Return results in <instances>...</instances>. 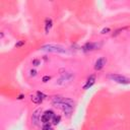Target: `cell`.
<instances>
[{
    "label": "cell",
    "instance_id": "obj_11",
    "mask_svg": "<svg viewBox=\"0 0 130 130\" xmlns=\"http://www.w3.org/2000/svg\"><path fill=\"white\" fill-rule=\"evenodd\" d=\"M53 27V21H52V18L50 17H47L46 20H45V32L46 34H49L50 30Z\"/></svg>",
    "mask_w": 130,
    "mask_h": 130
},
{
    "label": "cell",
    "instance_id": "obj_1",
    "mask_svg": "<svg viewBox=\"0 0 130 130\" xmlns=\"http://www.w3.org/2000/svg\"><path fill=\"white\" fill-rule=\"evenodd\" d=\"M74 78V74L70 71H66L64 69H61L60 70V77L57 79L56 81V84L57 85H65L66 83H69L70 81Z\"/></svg>",
    "mask_w": 130,
    "mask_h": 130
},
{
    "label": "cell",
    "instance_id": "obj_5",
    "mask_svg": "<svg viewBox=\"0 0 130 130\" xmlns=\"http://www.w3.org/2000/svg\"><path fill=\"white\" fill-rule=\"evenodd\" d=\"M103 46V43H91V42H88L82 46V51L84 52H90V51H95V50H99L101 49Z\"/></svg>",
    "mask_w": 130,
    "mask_h": 130
},
{
    "label": "cell",
    "instance_id": "obj_15",
    "mask_svg": "<svg viewBox=\"0 0 130 130\" xmlns=\"http://www.w3.org/2000/svg\"><path fill=\"white\" fill-rule=\"evenodd\" d=\"M32 64L34 66H39V65H41V60L40 59H34L32 61Z\"/></svg>",
    "mask_w": 130,
    "mask_h": 130
},
{
    "label": "cell",
    "instance_id": "obj_12",
    "mask_svg": "<svg viewBox=\"0 0 130 130\" xmlns=\"http://www.w3.org/2000/svg\"><path fill=\"white\" fill-rule=\"evenodd\" d=\"M31 101H32L34 104H41L43 102V99L41 97H39L38 95H36V96H32V97H31Z\"/></svg>",
    "mask_w": 130,
    "mask_h": 130
},
{
    "label": "cell",
    "instance_id": "obj_2",
    "mask_svg": "<svg viewBox=\"0 0 130 130\" xmlns=\"http://www.w3.org/2000/svg\"><path fill=\"white\" fill-rule=\"evenodd\" d=\"M41 50L46 51V52H51V53H59V54H64L66 53V49L61 46V45H56V44H46L41 47Z\"/></svg>",
    "mask_w": 130,
    "mask_h": 130
},
{
    "label": "cell",
    "instance_id": "obj_24",
    "mask_svg": "<svg viewBox=\"0 0 130 130\" xmlns=\"http://www.w3.org/2000/svg\"><path fill=\"white\" fill-rule=\"evenodd\" d=\"M68 130H74V129H68Z\"/></svg>",
    "mask_w": 130,
    "mask_h": 130
},
{
    "label": "cell",
    "instance_id": "obj_9",
    "mask_svg": "<svg viewBox=\"0 0 130 130\" xmlns=\"http://www.w3.org/2000/svg\"><path fill=\"white\" fill-rule=\"evenodd\" d=\"M64 99L65 98L62 97V96H53L51 99V103H52V105H54L55 107H60V106L63 104Z\"/></svg>",
    "mask_w": 130,
    "mask_h": 130
},
{
    "label": "cell",
    "instance_id": "obj_10",
    "mask_svg": "<svg viewBox=\"0 0 130 130\" xmlns=\"http://www.w3.org/2000/svg\"><path fill=\"white\" fill-rule=\"evenodd\" d=\"M95 82H96V75H95V74L89 75V77H88V79H86L85 84L83 85V89H90L91 86L95 84Z\"/></svg>",
    "mask_w": 130,
    "mask_h": 130
},
{
    "label": "cell",
    "instance_id": "obj_21",
    "mask_svg": "<svg viewBox=\"0 0 130 130\" xmlns=\"http://www.w3.org/2000/svg\"><path fill=\"white\" fill-rule=\"evenodd\" d=\"M30 73H31V76H36L38 72H37V70H36V69H32V70L30 71Z\"/></svg>",
    "mask_w": 130,
    "mask_h": 130
},
{
    "label": "cell",
    "instance_id": "obj_17",
    "mask_svg": "<svg viewBox=\"0 0 130 130\" xmlns=\"http://www.w3.org/2000/svg\"><path fill=\"white\" fill-rule=\"evenodd\" d=\"M111 32V28L110 27H104L103 30H102V32H101V34H103V35H106V34H108V33H110Z\"/></svg>",
    "mask_w": 130,
    "mask_h": 130
},
{
    "label": "cell",
    "instance_id": "obj_19",
    "mask_svg": "<svg viewBox=\"0 0 130 130\" xmlns=\"http://www.w3.org/2000/svg\"><path fill=\"white\" fill-rule=\"evenodd\" d=\"M37 95L38 96H39V97H41L43 100H44L45 98H46V95H44V94H43V93H41V91H37Z\"/></svg>",
    "mask_w": 130,
    "mask_h": 130
},
{
    "label": "cell",
    "instance_id": "obj_4",
    "mask_svg": "<svg viewBox=\"0 0 130 130\" xmlns=\"http://www.w3.org/2000/svg\"><path fill=\"white\" fill-rule=\"evenodd\" d=\"M107 77L111 80L115 81L117 83H120V84H130V78H128L127 76L125 75H121V74H117V73H110L108 74Z\"/></svg>",
    "mask_w": 130,
    "mask_h": 130
},
{
    "label": "cell",
    "instance_id": "obj_18",
    "mask_svg": "<svg viewBox=\"0 0 130 130\" xmlns=\"http://www.w3.org/2000/svg\"><path fill=\"white\" fill-rule=\"evenodd\" d=\"M23 45H25V41H20L18 43H16V44H15V47L16 48H20V47H21Z\"/></svg>",
    "mask_w": 130,
    "mask_h": 130
},
{
    "label": "cell",
    "instance_id": "obj_22",
    "mask_svg": "<svg viewBox=\"0 0 130 130\" xmlns=\"http://www.w3.org/2000/svg\"><path fill=\"white\" fill-rule=\"evenodd\" d=\"M23 98H25V95H20V96H18V100H22Z\"/></svg>",
    "mask_w": 130,
    "mask_h": 130
},
{
    "label": "cell",
    "instance_id": "obj_7",
    "mask_svg": "<svg viewBox=\"0 0 130 130\" xmlns=\"http://www.w3.org/2000/svg\"><path fill=\"white\" fill-rule=\"evenodd\" d=\"M54 117H55V113L51 110H48V111H46V112L43 113L42 118H41V122H42V124L52 123V120Z\"/></svg>",
    "mask_w": 130,
    "mask_h": 130
},
{
    "label": "cell",
    "instance_id": "obj_14",
    "mask_svg": "<svg viewBox=\"0 0 130 130\" xmlns=\"http://www.w3.org/2000/svg\"><path fill=\"white\" fill-rule=\"evenodd\" d=\"M42 130H52V127H51V123L42 124Z\"/></svg>",
    "mask_w": 130,
    "mask_h": 130
},
{
    "label": "cell",
    "instance_id": "obj_3",
    "mask_svg": "<svg viewBox=\"0 0 130 130\" xmlns=\"http://www.w3.org/2000/svg\"><path fill=\"white\" fill-rule=\"evenodd\" d=\"M59 108L63 111V113L66 115V116L69 117L70 115L72 114V112H73V108H74V102H73V100L68 99V98H65L63 104H62Z\"/></svg>",
    "mask_w": 130,
    "mask_h": 130
},
{
    "label": "cell",
    "instance_id": "obj_6",
    "mask_svg": "<svg viewBox=\"0 0 130 130\" xmlns=\"http://www.w3.org/2000/svg\"><path fill=\"white\" fill-rule=\"evenodd\" d=\"M42 109H37L34 111V113L32 115V122L35 126H40L41 125V118H42Z\"/></svg>",
    "mask_w": 130,
    "mask_h": 130
},
{
    "label": "cell",
    "instance_id": "obj_13",
    "mask_svg": "<svg viewBox=\"0 0 130 130\" xmlns=\"http://www.w3.org/2000/svg\"><path fill=\"white\" fill-rule=\"evenodd\" d=\"M60 120H61V117H60V116H56V115H55V117L53 118V120H52V124H53V125L59 124Z\"/></svg>",
    "mask_w": 130,
    "mask_h": 130
},
{
    "label": "cell",
    "instance_id": "obj_8",
    "mask_svg": "<svg viewBox=\"0 0 130 130\" xmlns=\"http://www.w3.org/2000/svg\"><path fill=\"white\" fill-rule=\"evenodd\" d=\"M106 63H107V59L105 58V57H101V58L97 59V61H96V63H95V69L97 70V71H100V70H102Z\"/></svg>",
    "mask_w": 130,
    "mask_h": 130
},
{
    "label": "cell",
    "instance_id": "obj_23",
    "mask_svg": "<svg viewBox=\"0 0 130 130\" xmlns=\"http://www.w3.org/2000/svg\"><path fill=\"white\" fill-rule=\"evenodd\" d=\"M0 37H1V39H3V37H4V34H3V32H1V34H0Z\"/></svg>",
    "mask_w": 130,
    "mask_h": 130
},
{
    "label": "cell",
    "instance_id": "obj_16",
    "mask_svg": "<svg viewBox=\"0 0 130 130\" xmlns=\"http://www.w3.org/2000/svg\"><path fill=\"white\" fill-rule=\"evenodd\" d=\"M50 79H51V77H50L49 75H45V76H43L42 81H43V82H44V83H46V82H48V81H49Z\"/></svg>",
    "mask_w": 130,
    "mask_h": 130
},
{
    "label": "cell",
    "instance_id": "obj_20",
    "mask_svg": "<svg viewBox=\"0 0 130 130\" xmlns=\"http://www.w3.org/2000/svg\"><path fill=\"white\" fill-rule=\"evenodd\" d=\"M124 30V28H119V30H117L116 32H115L114 34H113V37H116L117 35H119V34H120V32H122Z\"/></svg>",
    "mask_w": 130,
    "mask_h": 130
}]
</instances>
